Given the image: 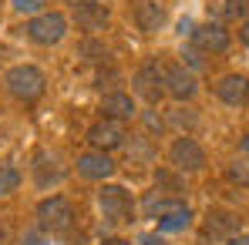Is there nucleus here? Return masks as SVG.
<instances>
[{
	"label": "nucleus",
	"mask_w": 249,
	"mask_h": 245,
	"mask_svg": "<svg viewBox=\"0 0 249 245\" xmlns=\"http://www.w3.org/2000/svg\"><path fill=\"white\" fill-rule=\"evenodd\" d=\"M88 141H91V148L94 151H111V148H118L124 141V131L118 121H111V118H101V121H94L88 128Z\"/></svg>",
	"instance_id": "0eeeda50"
},
{
	"label": "nucleus",
	"mask_w": 249,
	"mask_h": 245,
	"mask_svg": "<svg viewBox=\"0 0 249 245\" xmlns=\"http://www.w3.org/2000/svg\"><path fill=\"white\" fill-rule=\"evenodd\" d=\"M3 84H7V91H10L14 98H20V101H37L44 94V87H47V78H44L34 64H17V67H10V71L3 74Z\"/></svg>",
	"instance_id": "f257e3e1"
},
{
	"label": "nucleus",
	"mask_w": 249,
	"mask_h": 245,
	"mask_svg": "<svg viewBox=\"0 0 249 245\" xmlns=\"http://www.w3.org/2000/svg\"><path fill=\"white\" fill-rule=\"evenodd\" d=\"M243 151H246V155H249V134H246V138H243Z\"/></svg>",
	"instance_id": "7c9ffc66"
},
{
	"label": "nucleus",
	"mask_w": 249,
	"mask_h": 245,
	"mask_svg": "<svg viewBox=\"0 0 249 245\" xmlns=\"http://www.w3.org/2000/svg\"><path fill=\"white\" fill-rule=\"evenodd\" d=\"M168 162L175 164L178 171H199V168L206 164V151H202V145H199L196 138L182 134V138L172 141V148H168Z\"/></svg>",
	"instance_id": "423d86ee"
},
{
	"label": "nucleus",
	"mask_w": 249,
	"mask_h": 245,
	"mask_svg": "<svg viewBox=\"0 0 249 245\" xmlns=\"http://www.w3.org/2000/svg\"><path fill=\"white\" fill-rule=\"evenodd\" d=\"M105 245H131V242H124V239H105Z\"/></svg>",
	"instance_id": "c756f323"
},
{
	"label": "nucleus",
	"mask_w": 249,
	"mask_h": 245,
	"mask_svg": "<svg viewBox=\"0 0 249 245\" xmlns=\"http://www.w3.org/2000/svg\"><path fill=\"white\" fill-rule=\"evenodd\" d=\"M27 37L34 44H41V47H51V44H61L64 41V34H68V17L64 14H57V10H51V14H37V17H31L27 20Z\"/></svg>",
	"instance_id": "7ed1b4c3"
},
{
	"label": "nucleus",
	"mask_w": 249,
	"mask_h": 245,
	"mask_svg": "<svg viewBox=\"0 0 249 245\" xmlns=\"http://www.w3.org/2000/svg\"><path fill=\"white\" fill-rule=\"evenodd\" d=\"M98 208H101V215L108 218V222H131V215H135V198H131V192L122 188V185H105L101 192H98Z\"/></svg>",
	"instance_id": "20e7f679"
},
{
	"label": "nucleus",
	"mask_w": 249,
	"mask_h": 245,
	"mask_svg": "<svg viewBox=\"0 0 249 245\" xmlns=\"http://www.w3.org/2000/svg\"><path fill=\"white\" fill-rule=\"evenodd\" d=\"M196 91H199V81L189 67L175 64L165 71V94H172L175 101H189V98H196Z\"/></svg>",
	"instance_id": "9d476101"
},
{
	"label": "nucleus",
	"mask_w": 249,
	"mask_h": 245,
	"mask_svg": "<svg viewBox=\"0 0 249 245\" xmlns=\"http://www.w3.org/2000/svg\"><path fill=\"white\" fill-rule=\"evenodd\" d=\"M44 7V0H14V10L17 14H37Z\"/></svg>",
	"instance_id": "5701e85b"
},
{
	"label": "nucleus",
	"mask_w": 249,
	"mask_h": 245,
	"mask_svg": "<svg viewBox=\"0 0 249 245\" xmlns=\"http://www.w3.org/2000/svg\"><path fill=\"white\" fill-rule=\"evenodd\" d=\"M61 178H64V168L57 164V155L41 151V155H37V162H34V181H37L41 188H47V185H57Z\"/></svg>",
	"instance_id": "2eb2a0df"
},
{
	"label": "nucleus",
	"mask_w": 249,
	"mask_h": 245,
	"mask_svg": "<svg viewBox=\"0 0 249 245\" xmlns=\"http://www.w3.org/2000/svg\"><path fill=\"white\" fill-rule=\"evenodd\" d=\"M74 20L81 24L84 31H101V27L108 24V10H105L101 0H94V3H88V7H78V10H74Z\"/></svg>",
	"instance_id": "dca6fc26"
},
{
	"label": "nucleus",
	"mask_w": 249,
	"mask_h": 245,
	"mask_svg": "<svg viewBox=\"0 0 249 245\" xmlns=\"http://www.w3.org/2000/svg\"><path fill=\"white\" fill-rule=\"evenodd\" d=\"M226 175H229V181H236V185H243V188H249V155H243V158H236V162H229V168H226Z\"/></svg>",
	"instance_id": "a211bd4d"
},
{
	"label": "nucleus",
	"mask_w": 249,
	"mask_h": 245,
	"mask_svg": "<svg viewBox=\"0 0 249 245\" xmlns=\"http://www.w3.org/2000/svg\"><path fill=\"white\" fill-rule=\"evenodd\" d=\"M101 111H105V118H111V121H128V118H135V101H131V94H124V91H108V94L101 98Z\"/></svg>",
	"instance_id": "4468645a"
},
{
	"label": "nucleus",
	"mask_w": 249,
	"mask_h": 245,
	"mask_svg": "<svg viewBox=\"0 0 249 245\" xmlns=\"http://www.w3.org/2000/svg\"><path fill=\"white\" fill-rule=\"evenodd\" d=\"M37 225H41L44 232H51V235L68 232V229L74 225V205L68 202V198H61V195L44 198V202L37 205Z\"/></svg>",
	"instance_id": "f03ea898"
},
{
	"label": "nucleus",
	"mask_w": 249,
	"mask_h": 245,
	"mask_svg": "<svg viewBox=\"0 0 249 245\" xmlns=\"http://www.w3.org/2000/svg\"><path fill=\"white\" fill-rule=\"evenodd\" d=\"M115 168H118V164L111 162L108 151H84V155H78V175H81V178L105 181V178L115 175Z\"/></svg>",
	"instance_id": "6e6552de"
},
{
	"label": "nucleus",
	"mask_w": 249,
	"mask_h": 245,
	"mask_svg": "<svg viewBox=\"0 0 249 245\" xmlns=\"http://www.w3.org/2000/svg\"><path fill=\"white\" fill-rule=\"evenodd\" d=\"M168 121L175 124V128H189V131H192V128L199 124V118H196V111H192V108H175V111L168 114Z\"/></svg>",
	"instance_id": "aec40b11"
},
{
	"label": "nucleus",
	"mask_w": 249,
	"mask_h": 245,
	"mask_svg": "<svg viewBox=\"0 0 249 245\" xmlns=\"http://www.w3.org/2000/svg\"><path fill=\"white\" fill-rule=\"evenodd\" d=\"M239 37H243V41L249 44V20H243V31H239Z\"/></svg>",
	"instance_id": "c85d7f7f"
},
{
	"label": "nucleus",
	"mask_w": 249,
	"mask_h": 245,
	"mask_svg": "<svg viewBox=\"0 0 249 245\" xmlns=\"http://www.w3.org/2000/svg\"><path fill=\"white\" fill-rule=\"evenodd\" d=\"M192 41H196L199 50H206V54H222L229 47V34H226L222 24H202V27L192 31Z\"/></svg>",
	"instance_id": "ddd939ff"
},
{
	"label": "nucleus",
	"mask_w": 249,
	"mask_h": 245,
	"mask_svg": "<svg viewBox=\"0 0 249 245\" xmlns=\"http://www.w3.org/2000/svg\"><path fill=\"white\" fill-rule=\"evenodd\" d=\"M182 57L189 61V67H202V57H199V50H196V47H185V50H182Z\"/></svg>",
	"instance_id": "b1692460"
},
{
	"label": "nucleus",
	"mask_w": 249,
	"mask_h": 245,
	"mask_svg": "<svg viewBox=\"0 0 249 245\" xmlns=\"http://www.w3.org/2000/svg\"><path fill=\"white\" fill-rule=\"evenodd\" d=\"M135 24L142 34H159L165 27V3L162 0H142L135 7Z\"/></svg>",
	"instance_id": "f8f14e48"
},
{
	"label": "nucleus",
	"mask_w": 249,
	"mask_h": 245,
	"mask_svg": "<svg viewBox=\"0 0 249 245\" xmlns=\"http://www.w3.org/2000/svg\"><path fill=\"white\" fill-rule=\"evenodd\" d=\"M215 98L229 108H243L249 101V78L246 74H226L215 84Z\"/></svg>",
	"instance_id": "1a4fd4ad"
},
{
	"label": "nucleus",
	"mask_w": 249,
	"mask_h": 245,
	"mask_svg": "<svg viewBox=\"0 0 249 245\" xmlns=\"http://www.w3.org/2000/svg\"><path fill=\"white\" fill-rule=\"evenodd\" d=\"M131 91H135L142 101H148V104H159V101H162V94H165V71L159 67V61H145V64L135 71Z\"/></svg>",
	"instance_id": "39448f33"
},
{
	"label": "nucleus",
	"mask_w": 249,
	"mask_h": 245,
	"mask_svg": "<svg viewBox=\"0 0 249 245\" xmlns=\"http://www.w3.org/2000/svg\"><path fill=\"white\" fill-rule=\"evenodd\" d=\"M145 121H148V128H159V131H162V121H159V114H145Z\"/></svg>",
	"instance_id": "bb28decb"
},
{
	"label": "nucleus",
	"mask_w": 249,
	"mask_h": 245,
	"mask_svg": "<svg viewBox=\"0 0 249 245\" xmlns=\"http://www.w3.org/2000/svg\"><path fill=\"white\" fill-rule=\"evenodd\" d=\"M142 245H165V239L155 235V232H148V235H142Z\"/></svg>",
	"instance_id": "393cba45"
},
{
	"label": "nucleus",
	"mask_w": 249,
	"mask_h": 245,
	"mask_svg": "<svg viewBox=\"0 0 249 245\" xmlns=\"http://www.w3.org/2000/svg\"><path fill=\"white\" fill-rule=\"evenodd\" d=\"M229 245H249V232H239V235H232Z\"/></svg>",
	"instance_id": "a878e982"
},
{
	"label": "nucleus",
	"mask_w": 249,
	"mask_h": 245,
	"mask_svg": "<svg viewBox=\"0 0 249 245\" xmlns=\"http://www.w3.org/2000/svg\"><path fill=\"white\" fill-rule=\"evenodd\" d=\"M226 14H229V17L249 20V0H226Z\"/></svg>",
	"instance_id": "4be33fe9"
},
{
	"label": "nucleus",
	"mask_w": 249,
	"mask_h": 245,
	"mask_svg": "<svg viewBox=\"0 0 249 245\" xmlns=\"http://www.w3.org/2000/svg\"><path fill=\"white\" fill-rule=\"evenodd\" d=\"M202 235L206 239H215V242H229L232 235H239V218L232 212H209L206 225H202Z\"/></svg>",
	"instance_id": "9b49d317"
},
{
	"label": "nucleus",
	"mask_w": 249,
	"mask_h": 245,
	"mask_svg": "<svg viewBox=\"0 0 249 245\" xmlns=\"http://www.w3.org/2000/svg\"><path fill=\"white\" fill-rule=\"evenodd\" d=\"M0 239H3V229H0Z\"/></svg>",
	"instance_id": "2f4dec72"
},
{
	"label": "nucleus",
	"mask_w": 249,
	"mask_h": 245,
	"mask_svg": "<svg viewBox=\"0 0 249 245\" xmlns=\"http://www.w3.org/2000/svg\"><path fill=\"white\" fill-rule=\"evenodd\" d=\"M155 222H159V232H185V229L192 225V212H189V205H178V208L165 212V215L155 218Z\"/></svg>",
	"instance_id": "f3484780"
},
{
	"label": "nucleus",
	"mask_w": 249,
	"mask_h": 245,
	"mask_svg": "<svg viewBox=\"0 0 249 245\" xmlns=\"http://www.w3.org/2000/svg\"><path fill=\"white\" fill-rule=\"evenodd\" d=\"M24 245H47V242H44L41 235H27V239H24Z\"/></svg>",
	"instance_id": "cd10ccee"
},
{
	"label": "nucleus",
	"mask_w": 249,
	"mask_h": 245,
	"mask_svg": "<svg viewBox=\"0 0 249 245\" xmlns=\"http://www.w3.org/2000/svg\"><path fill=\"white\" fill-rule=\"evenodd\" d=\"M78 54H81V57L88 61V64H98V61H105V57H108V50H105V44H98V41H84Z\"/></svg>",
	"instance_id": "6ab92c4d"
},
{
	"label": "nucleus",
	"mask_w": 249,
	"mask_h": 245,
	"mask_svg": "<svg viewBox=\"0 0 249 245\" xmlns=\"http://www.w3.org/2000/svg\"><path fill=\"white\" fill-rule=\"evenodd\" d=\"M17 181H20V175H17V168H10V164H3V168H0V195H7V192H14V188H17Z\"/></svg>",
	"instance_id": "412c9836"
}]
</instances>
